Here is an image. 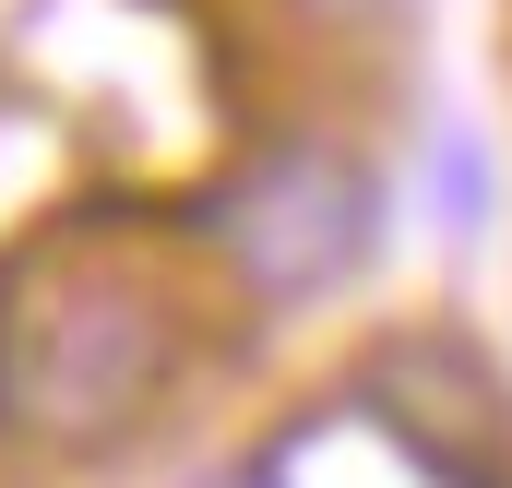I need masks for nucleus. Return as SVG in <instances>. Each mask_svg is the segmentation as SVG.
<instances>
[{
    "label": "nucleus",
    "mask_w": 512,
    "mask_h": 488,
    "mask_svg": "<svg viewBox=\"0 0 512 488\" xmlns=\"http://www.w3.org/2000/svg\"><path fill=\"white\" fill-rule=\"evenodd\" d=\"M191 369V298L131 250L48 227L0 262V429L36 453H120Z\"/></svg>",
    "instance_id": "obj_1"
},
{
    "label": "nucleus",
    "mask_w": 512,
    "mask_h": 488,
    "mask_svg": "<svg viewBox=\"0 0 512 488\" xmlns=\"http://www.w3.org/2000/svg\"><path fill=\"white\" fill-rule=\"evenodd\" d=\"M203 239L227 250V274L262 310H310V298H334L382 250V179L346 143H310V131L262 143L251 167L203 203Z\"/></svg>",
    "instance_id": "obj_2"
}]
</instances>
